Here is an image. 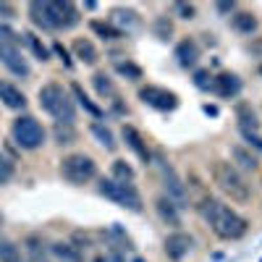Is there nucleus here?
<instances>
[{
  "mask_svg": "<svg viewBox=\"0 0 262 262\" xmlns=\"http://www.w3.org/2000/svg\"><path fill=\"white\" fill-rule=\"evenodd\" d=\"M196 207H200V215L205 217V223L212 228V233L217 238H223V242H236V238H242L249 228V223L244 217L238 212H233L228 205H223L221 200L202 196V202Z\"/></svg>",
  "mask_w": 262,
  "mask_h": 262,
  "instance_id": "nucleus-1",
  "label": "nucleus"
},
{
  "mask_svg": "<svg viewBox=\"0 0 262 262\" xmlns=\"http://www.w3.org/2000/svg\"><path fill=\"white\" fill-rule=\"evenodd\" d=\"M210 173H212L215 186L221 189L231 202H236V205H247V202L252 200V189H249V184H247V179H244V173H242V170H236L231 163H226V160H215Z\"/></svg>",
  "mask_w": 262,
  "mask_h": 262,
  "instance_id": "nucleus-2",
  "label": "nucleus"
},
{
  "mask_svg": "<svg viewBox=\"0 0 262 262\" xmlns=\"http://www.w3.org/2000/svg\"><path fill=\"white\" fill-rule=\"evenodd\" d=\"M39 107L48 111L55 118V123H74V118H76L74 100L60 84H45L42 86L39 90Z\"/></svg>",
  "mask_w": 262,
  "mask_h": 262,
  "instance_id": "nucleus-3",
  "label": "nucleus"
},
{
  "mask_svg": "<svg viewBox=\"0 0 262 262\" xmlns=\"http://www.w3.org/2000/svg\"><path fill=\"white\" fill-rule=\"evenodd\" d=\"M60 173L69 184L81 186V184H90L97 176V163L90 155H84V152H74V155H66L60 160Z\"/></svg>",
  "mask_w": 262,
  "mask_h": 262,
  "instance_id": "nucleus-4",
  "label": "nucleus"
},
{
  "mask_svg": "<svg viewBox=\"0 0 262 262\" xmlns=\"http://www.w3.org/2000/svg\"><path fill=\"white\" fill-rule=\"evenodd\" d=\"M100 194L107 196L111 202L131 210V212L142 210V196H139L134 184H123V181H116V179H102L100 181Z\"/></svg>",
  "mask_w": 262,
  "mask_h": 262,
  "instance_id": "nucleus-5",
  "label": "nucleus"
},
{
  "mask_svg": "<svg viewBox=\"0 0 262 262\" xmlns=\"http://www.w3.org/2000/svg\"><path fill=\"white\" fill-rule=\"evenodd\" d=\"M11 134H13V142L21 149H29V152L39 149L42 144H45V128H42L37 123V118H32V116H18L13 121Z\"/></svg>",
  "mask_w": 262,
  "mask_h": 262,
  "instance_id": "nucleus-6",
  "label": "nucleus"
},
{
  "mask_svg": "<svg viewBox=\"0 0 262 262\" xmlns=\"http://www.w3.org/2000/svg\"><path fill=\"white\" fill-rule=\"evenodd\" d=\"M158 168H160V176H163V186H165V196L176 205L179 210L189 207V191H186V184L181 181V176L176 170H173V165H168L163 160V155H158Z\"/></svg>",
  "mask_w": 262,
  "mask_h": 262,
  "instance_id": "nucleus-7",
  "label": "nucleus"
},
{
  "mask_svg": "<svg viewBox=\"0 0 262 262\" xmlns=\"http://www.w3.org/2000/svg\"><path fill=\"white\" fill-rule=\"evenodd\" d=\"M139 100L149 107H155V111H173V107H179L176 95L163 90V86H152V84H147V86L139 90Z\"/></svg>",
  "mask_w": 262,
  "mask_h": 262,
  "instance_id": "nucleus-8",
  "label": "nucleus"
},
{
  "mask_svg": "<svg viewBox=\"0 0 262 262\" xmlns=\"http://www.w3.org/2000/svg\"><path fill=\"white\" fill-rule=\"evenodd\" d=\"M191 247H194L191 236L184 233V231H176V233H170V236L165 238V254H168V259H173V262L186 259L189 252H191Z\"/></svg>",
  "mask_w": 262,
  "mask_h": 262,
  "instance_id": "nucleus-9",
  "label": "nucleus"
},
{
  "mask_svg": "<svg viewBox=\"0 0 262 262\" xmlns=\"http://www.w3.org/2000/svg\"><path fill=\"white\" fill-rule=\"evenodd\" d=\"M210 90L223 100H233V97H238V92H242V79H238L236 74H217L210 81Z\"/></svg>",
  "mask_w": 262,
  "mask_h": 262,
  "instance_id": "nucleus-10",
  "label": "nucleus"
},
{
  "mask_svg": "<svg viewBox=\"0 0 262 262\" xmlns=\"http://www.w3.org/2000/svg\"><path fill=\"white\" fill-rule=\"evenodd\" d=\"M0 63L16 76H29V63L21 58V53L16 48L6 45V42H0Z\"/></svg>",
  "mask_w": 262,
  "mask_h": 262,
  "instance_id": "nucleus-11",
  "label": "nucleus"
},
{
  "mask_svg": "<svg viewBox=\"0 0 262 262\" xmlns=\"http://www.w3.org/2000/svg\"><path fill=\"white\" fill-rule=\"evenodd\" d=\"M121 134H123V142L128 144V149L134 152V155L142 160V163H149L152 160V152L147 149V142H144V137L139 134V131L134 128V126H128V123H123V128H121Z\"/></svg>",
  "mask_w": 262,
  "mask_h": 262,
  "instance_id": "nucleus-12",
  "label": "nucleus"
},
{
  "mask_svg": "<svg viewBox=\"0 0 262 262\" xmlns=\"http://www.w3.org/2000/svg\"><path fill=\"white\" fill-rule=\"evenodd\" d=\"M176 60H179V66H184V69H194L196 60H200V45H196L191 37L181 39L176 45Z\"/></svg>",
  "mask_w": 262,
  "mask_h": 262,
  "instance_id": "nucleus-13",
  "label": "nucleus"
},
{
  "mask_svg": "<svg viewBox=\"0 0 262 262\" xmlns=\"http://www.w3.org/2000/svg\"><path fill=\"white\" fill-rule=\"evenodd\" d=\"M231 165L236 168V170H247V173H254L257 168H259V163H257V158L252 155V149H247V147H242V144H233L231 147Z\"/></svg>",
  "mask_w": 262,
  "mask_h": 262,
  "instance_id": "nucleus-14",
  "label": "nucleus"
},
{
  "mask_svg": "<svg viewBox=\"0 0 262 262\" xmlns=\"http://www.w3.org/2000/svg\"><path fill=\"white\" fill-rule=\"evenodd\" d=\"M0 100H3V105L11 107V111H24L27 107L24 92H21L18 86H13L11 81H0Z\"/></svg>",
  "mask_w": 262,
  "mask_h": 262,
  "instance_id": "nucleus-15",
  "label": "nucleus"
},
{
  "mask_svg": "<svg viewBox=\"0 0 262 262\" xmlns=\"http://www.w3.org/2000/svg\"><path fill=\"white\" fill-rule=\"evenodd\" d=\"M155 207H158V215L163 217V223H168L170 228H179V226H181V215H179V207L173 205V202L168 200L165 194L155 200Z\"/></svg>",
  "mask_w": 262,
  "mask_h": 262,
  "instance_id": "nucleus-16",
  "label": "nucleus"
},
{
  "mask_svg": "<svg viewBox=\"0 0 262 262\" xmlns=\"http://www.w3.org/2000/svg\"><path fill=\"white\" fill-rule=\"evenodd\" d=\"M71 50H74V58H79L84 66H95L97 60H100V53H97V48L92 45L90 39H74V45H71Z\"/></svg>",
  "mask_w": 262,
  "mask_h": 262,
  "instance_id": "nucleus-17",
  "label": "nucleus"
},
{
  "mask_svg": "<svg viewBox=\"0 0 262 262\" xmlns=\"http://www.w3.org/2000/svg\"><path fill=\"white\" fill-rule=\"evenodd\" d=\"M111 24L116 27L118 24V32H131V29H137L139 24H142V21H139V16L134 13V11H131V8H116L113 11V21H111Z\"/></svg>",
  "mask_w": 262,
  "mask_h": 262,
  "instance_id": "nucleus-18",
  "label": "nucleus"
},
{
  "mask_svg": "<svg viewBox=\"0 0 262 262\" xmlns=\"http://www.w3.org/2000/svg\"><path fill=\"white\" fill-rule=\"evenodd\" d=\"M231 27H233L238 34H252V32H257L259 21H257V16H254L252 11H238V13H233V18H231Z\"/></svg>",
  "mask_w": 262,
  "mask_h": 262,
  "instance_id": "nucleus-19",
  "label": "nucleus"
},
{
  "mask_svg": "<svg viewBox=\"0 0 262 262\" xmlns=\"http://www.w3.org/2000/svg\"><path fill=\"white\" fill-rule=\"evenodd\" d=\"M50 254H53L58 262H81V252H79L74 244H69V242H55V244L50 247Z\"/></svg>",
  "mask_w": 262,
  "mask_h": 262,
  "instance_id": "nucleus-20",
  "label": "nucleus"
},
{
  "mask_svg": "<svg viewBox=\"0 0 262 262\" xmlns=\"http://www.w3.org/2000/svg\"><path fill=\"white\" fill-rule=\"evenodd\" d=\"M236 118H238V126H242L244 131H257L259 128L257 116H254V111H252L247 102H238L236 105Z\"/></svg>",
  "mask_w": 262,
  "mask_h": 262,
  "instance_id": "nucleus-21",
  "label": "nucleus"
},
{
  "mask_svg": "<svg viewBox=\"0 0 262 262\" xmlns=\"http://www.w3.org/2000/svg\"><path fill=\"white\" fill-rule=\"evenodd\" d=\"M42 13H45V21H48L50 29H63V11H60V3L45 0V3H42Z\"/></svg>",
  "mask_w": 262,
  "mask_h": 262,
  "instance_id": "nucleus-22",
  "label": "nucleus"
},
{
  "mask_svg": "<svg viewBox=\"0 0 262 262\" xmlns=\"http://www.w3.org/2000/svg\"><path fill=\"white\" fill-rule=\"evenodd\" d=\"M92 84H95V92L100 95V97H118V90H116V84H113V79L107 76V74H95L92 76Z\"/></svg>",
  "mask_w": 262,
  "mask_h": 262,
  "instance_id": "nucleus-23",
  "label": "nucleus"
},
{
  "mask_svg": "<svg viewBox=\"0 0 262 262\" xmlns=\"http://www.w3.org/2000/svg\"><path fill=\"white\" fill-rule=\"evenodd\" d=\"M90 131H92V137L105 147V149H116V137H113V131L107 128L105 123H100V121H92V126H90Z\"/></svg>",
  "mask_w": 262,
  "mask_h": 262,
  "instance_id": "nucleus-24",
  "label": "nucleus"
},
{
  "mask_svg": "<svg viewBox=\"0 0 262 262\" xmlns=\"http://www.w3.org/2000/svg\"><path fill=\"white\" fill-rule=\"evenodd\" d=\"M90 29L97 34V37H102V39H121L123 37V32H118V27H113L111 21H90Z\"/></svg>",
  "mask_w": 262,
  "mask_h": 262,
  "instance_id": "nucleus-25",
  "label": "nucleus"
},
{
  "mask_svg": "<svg viewBox=\"0 0 262 262\" xmlns=\"http://www.w3.org/2000/svg\"><path fill=\"white\" fill-rule=\"evenodd\" d=\"M111 173H113L111 179H116V181H123V184H131V181H134V168H131L126 160H113Z\"/></svg>",
  "mask_w": 262,
  "mask_h": 262,
  "instance_id": "nucleus-26",
  "label": "nucleus"
},
{
  "mask_svg": "<svg viewBox=\"0 0 262 262\" xmlns=\"http://www.w3.org/2000/svg\"><path fill=\"white\" fill-rule=\"evenodd\" d=\"M53 137H55L58 144H74V142H76L74 123H55V126H53Z\"/></svg>",
  "mask_w": 262,
  "mask_h": 262,
  "instance_id": "nucleus-27",
  "label": "nucleus"
},
{
  "mask_svg": "<svg viewBox=\"0 0 262 262\" xmlns=\"http://www.w3.org/2000/svg\"><path fill=\"white\" fill-rule=\"evenodd\" d=\"M71 92H74V97L79 100V105H81V107H84V111L90 113V116H95V118H100V116H102V111H100V107H97V105H95L90 97L84 95V90H81L79 84H71Z\"/></svg>",
  "mask_w": 262,
  "mask_h": 262,
  "instance_id": "nucleus-28",
  "label": "nucleus"
},
{
  "mask_svg": "<svg viewBox=\"0 0 262 262\" xmlns=\"http://www.w3.org/2000/svg\"><path fill=\"white\" fill-rule=\"evenodd\" d=\"M0 262H21V249L11 238H0Z\"/></svg>",
  "mask_w": 262,
  "mask_h": 262,
  "instance_id": "nucleus-29",
  "label": "nucleus"
},
{
  "mask_svg": "<svg viewBox=\"0 0 262 262\" xmlns=\"http://www.w3.org/2000/svg\"><path fill=\"white\" fill-rule=\"evenodd\" d=\"M60 11H63V29H71L79 24V8L74 3H69V0H63L60 3Z\"/></svg>",
  "mask_w": 262,
  "mask_h": 262,
  "instance_id": "nucleus-30",
  "label": "nucleus"
},
{
  "mask_svg": "<svg viewBox=\"0 0 262 262\" xmlns=\"http://www.w3.org/2000/svg\"><path fill=\"white\" fill-rule=\"evenodd\" d=\"M13 173H16V165L11 158H6L3 152H0V186H6L11 179H13Z\"/></svg>",
  "mask_w": 262,
  "mask_h": 262,
  "instance_id": "nucleus-31",
  "label": "nucleus"
},
{
  "mask_svg": "<svg viewBox=\"0 0 262 262\" xmlns=\"http://www.w3.org/2000/svg\"><path fill=\"white\" fill-rule=\"evenodd\" d=\"M24 42H27V45H29V48L34 50V55H37L39 60H48V58H50V53H48V48H45V45H42V42H39V37H34L32 32H27V34H24Z\"/></svg>",
  "mask_w": 262,
  "mask_h": 262,
  "instance_id": "nucleus-32",
  "label": "nucleus"
},
{
  "mask_svg": "<svg viewBox=\"0 0 262 262\" xmlns=\"http://www.w3.org/2000/svg\"><path fill=\"white\" fill-rule=\"evenodd\" d=\"M152 29H155V34H158L160 39H168V37L173 34V21H170L168 16H158L155 24H152Z\"/></svg>",
  "mask_w": 262,
  "mask_h": 262,
  "instance_id": "nucleus-33",
  "label": "nucleus"
},
{
  "mask_svg": "<svg viewBox=\"0 0 262 262\" xmlns=\"http://www.w3.org/2000/svg\"><path fill=\"white\" fill-rule=\"evenodd\" d=\"M116 71L121 74V76H126V79H142V69L139 66H134V63H116Z\"/></svg>",
  "mask_w": 262,
  "mask_h": 262,
  "instance_id": "nucleus-34",
  "label": "nucleus"
},
{
  "mask_svg": "<svg viewBox=\"0 0 262 262\" xmlns=\"http://www.w3.org/2000/svg\"><path fill=\"white\" fill-rule=\"evenodd\" d=\"M27 252H29V257H32L34 262H39V257L45 254V249H42V238H39V236H29V238H27Z\"/></svg>",
  "mask_w": 262,
  "mask_h": 262,
  "instance_id": "nucleus-35",
  "label": "nucleus"
},
{
  "mask_svg": "<svg viewBox=\"0 0 262 262\" xmlns=\"http://www.w3.org/2000/svg\"><path fill=\"white\" fill-rule=\"evenodd\" d=\"M29 16L39 29H50L48 21H45V13H42V3H29Z\"/></svg>",
  "mask_w": 262,
  "mask_h": 262,
  "instance_id": "nucleus-36",
  "label": "nucleus"
},
{
  "mask_svg": "<svg viewBox=\"0 0 262 262\" xmlns=\"http://www.w3.org/2000/svg\"><path fill=\"white\" fill-rule=\"evenodd\" d=\"M21 39H24V34H16V32H13V29H8V27H0V42H6V45L16 48Z\"/></svg>",
  "mask_w": 262,
  "mask_h": 262,
  "instance_id": "nucleus-37",
  "label": "nucleus"
},
{
  "mask_svg": "<svg viewBox=\"0 0 262 262\" xmlns=\"http://www.w3.org/2000/svg\"><path fill=\"white\" fill-rule=\"evenodd\" d=\"M173 11H176V16H181V18H194L196 16V6L194 3H176Z\"/></svg>",
  "mask_w": 262,
  "mask_h": 262,
  "instance_id": "nucleus-38",
  "label": "nucleus"
},
{
  "mask_svg": "<svg viewBox=\"0 0 262 262\" xmlns=\"http://www.w3.org/2000/svg\"><path fill=\"white\" fill-rule=\"evenodd\" d=\"M242 137L247 139V144H249V147H254V149H259V152H262V137L257 134V131H244V128H242Z\"/></svg>",
  "mask_w": 262,
  "mask_h": 262,
  "instance_id": "nucleus-39",
  "label": "nucleus"
},
{
  "mask_svg": "<svg viewBox=\"0 0 262 262\" xmlns=\"http://www.w3.org/2000/svg\"><path fill=\"white\" fill-rule=\"evenodd\" d=\"M210 79H212V76H210V71H205V69L194 74V84L200 86V90H210Z\"/></svg>",
  "mask_w": 262,
  "mask_h": 262,
  "instance_id": "nucleus-40",
  "label": "nucleus"
},
{
  "mask_svg": "<svg viewBox=\"0 0 262 262\" xmlns=\"http://www.w3.org/2000/svg\"><path fill=\"white\" fill-rule=\"evenodd\" d=\"M53 50H55V53L60 55V60H63L66 66H71V58H69V53H66V48L60 45V42H55V45H53Z\"/></svg>",
  "mask_w": 262,
  "mask_h": 262,
  "instance_id": "nucleus-41",
  "label": "nucleus"
},
{
  "mask_svg": "<svg viewBox=\"0 0 262 262\" xmlns=\"http://www.w3.org/2000/svg\"><path fill=\"white\" fill-rule=\"evenodd\" d=\"M0 16H3V18H13L16 16V8L11 3H0Z\"/></svg>",
  "mask_w": 262,
  "mask_h": 262,
  "instance_id": "nucleus-42",
  "label": "nucleus"
},
{
  "mask_svg": "<svg viewBox=\"0 0 262 262\" xmlns=\"http://www.w3.org/2000/svg\"><path fill=\"white\" fill-rule=\"evenodd\" d=\"M215 8H217V13H231L236 8V3H217Z\"/></svg>",
  "mask_w": 262,
  "mask_h": 262,
  "instance_id": "nucleus-43",
  "label": "nucleus"
},
{
  "mask_svg": "<svg viewBox=\"0 0 262 262\" xmlns=\"http://www.w3.org/2000/svg\"><path fill=\"white\" fill-rule=\"evenodd\" d=\"M202 111H205L207 116H217V107H215V105H205V107H202Z\"/></svg>",
  "mask_w": 262,
  "mask_h": 262,
  "instance_id": "nucleus-44",
  "label": "nucleus"
},
{
  "mask_svg": "<svg viewBox=\"0 0 262 262\" xmlns=\"http://www.w3.org/2000/svg\"><path fill=\"white\" fill-rule=\"evenodd\" d=\"M131 262H144V259H142V257H137V254H134V257H131Z\"/></svg>",
  "mask_w": 262,
  "mask_h": 262,
  "instance_id": "nucleus-45",
  "label": "nucleus"
},
{
  "mask_svg": "<svg viewBox=\"0 0 262 262\" xmlns=\"http://www.w3.org/2000/svg\"><path fill=\"white\" fill-rule=\"evenodd\" d=\"M3 223H6V221H3V212H0V231H3Z\"/></svg>",
  "mask_w": 262,
  "mask_h": 262,
  "instance_id": "nucleus-46",
  "label": "nucleus"
},
{
  "mask_svg": "<svg viewBox=\"0 0 262 262\" xmlns=\"http://www.w3.org/2000/svg\"><path fill=\"white\" fill-rule=\"evenodd\" d=\"M259 76H262V66H259Z\"/></svg>",
  "mask_w": 262,
  "mask_h": 262,
  "instance_id": "nucleus-47",
  "label": "nucleus"
}]
</instances>
